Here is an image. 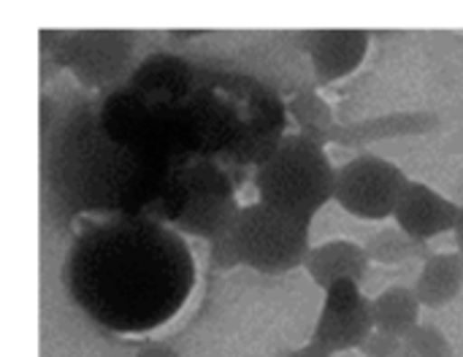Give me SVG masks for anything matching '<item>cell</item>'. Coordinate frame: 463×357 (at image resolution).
I'll return each mask as SVG.
<instances>
[{
    "label": "cell",
    "mask_w": 463,
    "mask_h": 357,
    "mask_svg": "<svg viewBox=\"0 0 463 357\" xmlns=\"http://www.w3.org/2000/svg\"><path fill=\"white\" fill-rule=\"evenodd\" d=\"M458 214H461V206L456 201H450V198L439 195L437 190H431L429 184L412 182V179L404 184L402 198L393 209L396 228L420 244H429L431 239H437L442 233H453Z\"/></svg>",
    "instance_id": "cell-5"
},
{
    "label": "cell",
    "mask_w": 463,
    "mask_h": 357,
    "mask_svg": "<svg viewBox=\"0 0 463 357\" xmlns=\"http://www.w3.org/2000/svg\"><path fill=\"white\" fill-rule=\"evenodd\" d=\"M453 236H456V247H458V255L463 258V206H461V214H458V222H456V228H453Z\"/></svg>",
    "instance_id": "cell-17"
},
{
    "label": "cell",
    "mask_w": 463,
    "mask_h": 357,
    "mask_svg": "<svg viewBox=\"0 0 463 357\" xmlns=\"http://www.w3.org/2000/svg\"><path fill=\"white\" fill-rule=\"evenodd\" d=\"M420 309L423 306H420L415 290L407 285H393L369 301L374 331L399 336V339H404L412 328L420 325Z\"/></svg>",
    "instance_id": "cell-9"
},
{
    "label": "cell",
    "mask_w": 463,
    "mask_h": 357,
    "mask_svg": "<svg viewBox=\"0 0 463 357\" xmlns=\"http://www.w3.org/2000/svg\"><path fill=\"white\" fill-rule=\"evenodd\" d=\"M138 357H182L179 352H174V350H168V347H146V350H141Z\"/></svg>",
    "instance_id": "cell-16"
},
{
    "label": "cell",
    "mask_w": 463,
    "mask_h": 357,
    "mask_svg": "<svg viewBox=\"0 0 463 357\" xmlns=\"http://www.w3.org/2000/svg\"><path fill=\"white\" fill-rule=\"evenodd\" d=\"M369 30H315L307 33V49L320 84L339 81L361 68L369 52Z\"/></svg>",
    "instance_id": "cell-6"
},
{
    "label": "cell",
    "mask_w": 463,
    "mask_h": 357,
    "mask_svg": "<svg viewBox=\"0 0 463 357\" xmlns=\"http://www.w3.org/2000/svg\"><path fill=\"white\" fill-rule=\"evenodd\" d=\"M336 168L323 144L304 133L285 136L255 171L258 201L288 214L315 220V214L334 201Z\"/></svg>",
    "instance_id": "cell-1"
},
{
    "label": "cell",
    "mask_w": 463,
    "mask_h": 357,
    "mask_svg": "<svg viewBox=\"0 0 463 357\" xmlns=\"http://www.w3.org/2000/svg\"><path fill=\"white\" fill-rule=\"evenodd\" d=\"M415 296L426 309H442L463 290V258L458 252H439L423 260L415 279Z\"/></svg>",
    "instance_id": "cell-8"
},
{
    "label": "cell",
    "mask_w": 463,
    "mask_h": 357,
    "mask_svg": "<svg viewBox=\"0 0 463 357\" xmlns=\"http://www.w3.org/2000/svg\"><path fill=\"white\" fill-rule=\"evenodd\" d=\"M290 111L296 117V122L301 125V133L309 136L312 141L323 144L331 141V130H334V111L331 106L317 95V92H301L293 98Z\"/></svg>",
    "instance_id": "cell-11"
},
{
    "label": "cell",
    "mask_w": 463,
    "mask_h": 357,
    "mask_svg": "<svg viewBox=\"0 0 463 357\" xmlns=\"http://www.w3.org/2000/svg\"><path fill=\"white\" fill-rule=\"evenodd\" d=\"M279 357H334V355H328L326 350H320V347H315V344H307V347H298V350H288V352H282Z\"/></svg>",
    "instance_id": "cell-15"
},
{
    "label": "cell",
    "mask_w": 463,
    "mask_h": 357,
    "mask_svg": "<svg viewBox=\"0 0 463 357\" xmlns=\"http://www.w3.org/2000/svg\"><path fill=\"white\" fill-rule=\"evenodd\" d=\"M307 274L312 282L323 290H328L336 282H355L361 285L369 271V258L361 244L355 241H326L320 247H312L304 260Z\"/></svg>",
    "instance_id": "cell-7"
},
{
    "label": "cell",
    "mask_w": 463,
    "mask_h": 357,
    "mask_svg": "<svg viewBox=\"0 0 463 357\" xmlns=\"http://www.w3.org/2000/svg\"><path fill=\"white\" fill-rule=\"evenodd\" d=\"M407 182L410 179L396 163L380 155H358L336 168L334 201L358 220L380 222L393 217Z\"/></svg>",
    "instance_id": "cell-3"
},
{
    "label": "cell",
    "mask_w": 463,
    "mask_h": 357,
    "mask_svg": "<svg viewBox=\"0 0 463 357\" xmlns=\"http://www.w3.org/2000/svg\"><path fill=\"white\" fill-rule=\"evenodd\" d=\"M374 334L369 301L361 296V285L355 282H336L326 290V304L312 331L315 347L326 350L328 355L361 350L364 342Z\"/></svg>",
    "instance_id": "cell-4"
},
{
    "label": "cell",
    "mask_w": 463,
    "mask_h": 357,
    "mask_svg": "<svg viewBox=\"0 0 463 357\" xmlns=\"http://www.w3.org/2000/svg\"><path fill=\"white\" fill-rule=\"evenodd\" d=\"M361 352L366 357H407V344L399 336H388V334H377L374 331L364 342Z\"/></svg>",
    "instance_id": "cell-14"
},
{
    "label": "cell",
    "mask_w": 463,
    "mask_h": 357,
    "mask_svg": "<svg viewBox=\"0 0 463 357\" xmlns=\"http://www.w3.org/2000/svg\"><path fill=\"white\" fill-rule=\"evenodd\" d=\"M212 266H214V268H222V271L241 266L239 249H236L233 233H231V225H228L222 233H217V236L212 239Z\"/></svg>",
    "instance_id": "cell-13"
},
{
    "label": "cell",
    "mask_w": 463,
    "mask_h": 357,
    "mask_svg": "<svg viewBox=\"0 0 463 357\" xmlns=\"http://www.w3.org/2000/svg\"><path fill=\"white\" fill-rule=\"evenodd\" d=\"M407 357H453L450 339L434 325H418L404 336Z\"/></svg>",
    "instance_id": "cell-12"
},
{
    "label": "cell",
    "mask_w": 463,
    "mask_h": 357,
    "mask_svg": "<svg viewBox=\"0 0 463 357\" xmlns=\"http://www.w3.org/2000/svg\"><path fill=\"white\" fill-rule=\"evenodd\" d=\"M309 230L312 220L288 214L260 201L239 209L231 222L241 266L271 277L304 266L312 249Z\"/></svg>",
    "instance_id": "cell-2"
},
{
    "label": "cell",
    "mask_w": 463,
    "mask_h": 357,
    "mask_svg": "<svg viewBox=\"0 0 463 357\" xmlns=\"http://www.w3.org/2000/svg\"><path fill=\"white\" fill-rule=\"evenodd\" d=\"M361 247H364L369 263H380V266H396L410 258H423V260L431 258L429 244L412 241L399 228H383V230L372 233Z\"/></svg>",
    "instance_id": "cell-10"
}]
</instances>
